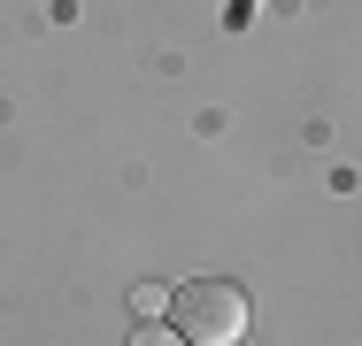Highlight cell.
Wrapping results in <instances>:
<instances>
[{"label": "cell", "instance_id": "3", "mask_svg": "<svg viewBox=\"0 0 362 346\" xmlns=\"http://www.w3.org/2000/svg\"><path fill=\"white\" fill-rule=\"evenodd\" d=\"M132 308H139V316H154V308H170V285H139V292H132Z\"/></svg>", "mask_w": 362, "mask_h": 346}, {"label": "cell", "instance_id": "2", "mask_svg": "<svg viewBox=\"0 0 362 346\" xmlns=\"http://www.w3.org/2000/svg\"><path fill=\"white\" fill-rule=\"evenodd\" d=\"M124 346H185V339H177V331H162V323H139Z\"/></svg>", "mask_w": 362, "mask_h": 346}, {"label": "cell", "instance_id": "1", "mask_svg": "<svg viewBox=\"0 0 362 346\" xmlns=\"http://www.w3.org/2000/svg\"><path fill=\"white\" fill-rule=\"evenodd\" d=\"M170 308H177V339L185 346H239L247 323H255V300H247L231 277H193V285H177Z\"/></svg>", "mask_w": 362, "mask_h": 346}]
</instances>
